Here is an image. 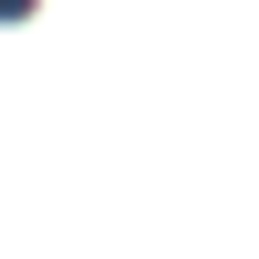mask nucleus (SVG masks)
Segmentation results:
<instances>
[{
	"label": "nucleus",
	"mask_w": 259,
	"mask_h": 259,
	"mask_svg": "<svg viewBox=\"0 0 259 259\" xmlns=\"http://www.w3.org/2000/svg\"><path fill=\"white\" fill-rule=\"evenodd\" d=\"M0 21H31V0H0Z\"/></svg>",
	"instance_id": "f257e3e1"
}]
</instances>
